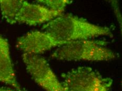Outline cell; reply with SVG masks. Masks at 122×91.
<instances>
[{
  "label": "cell",
  "instance_id": "6da1fadb",
  "mask_svg": "<svg viewBox=\"0 0 122 91\" xmlns=\"http://www.w3.org/2000/svg\"><path fill=\"white\" fill-rule=\"evenodd\" d=\"M42 29L43 31L64 43L112 34L110 28L92 24L71 14H63L45 23Z\"/></svg>",
  "mask_w": 122,
  "mask_h": 91
},
{
  "label": "cell",
  "instance_id": "7a4b0ae2",
  "mask_svg": "<svg viewBox=\"0 0 122 91\" xmlns=\"http://www.w3.org/2000/svg\"><path fill=\"white\" fill-rule=\"evenodd\" d=\"M107 42L92 39L70 41L57 47L52 57L62 61H105L115 59L117 54L106 47Z\"/></svg>",
  "mask_w": 122,
  "mask_h": 91
},
{
  "label": "cell",
  "instance_id": "3957f363",
  "mask_svg": "<svg viewBox=\"0 0 122 91\" xmlns=\"http://www.w3.org/2000/svg\"><path fill=\"white\" fill-rule=\"evenodd\" d=\"M65 91H111L113 80L88 67L74 68L61 75Z\"/></svg>",
  "mask_w": 122,
  "mask_h": 91
},
{
  "label": "cell",
  "instance_id": "277c9868",
  "mask_svg": "<svg viewBox=\"0 0 122 91\" xmlns=\"http://www.w3.org/2000/svg\"><path fill=\"white\" fill-rule=\"evenodd\" d=\"M28 73L45 91H65L45 58L40 55L22 54Z\"/></svg>",
  "mask_w": 122,
  "mask_h": 91
},
{
  "label": "cell",
  "instance_id": "5b68a950",
  "mask_svg": "<svg viewBox=\"0 0 122 91\" xmlns=\"http://www.w3.org/2000/svg\"><path fill=\"white\" fill-rule=\"evenodd\" d=\"M64 44L44 31L35 30L20 37L16 46L23 54L40 55Z\"/></svg>",
  "mask_w": 122,
  "mask_h": 91
},
{
  "label": "cell",
  "instance_id": "8992f818",
  "mask_svg": "<svg viewBox=\"0 0 122 91\" xmlns=\"http://www.w3.org/2000/svg\"><path fill=\"white\" fill-rule=\"evenodd\" d=\"M63 14V11H55L25 0L15 17V23L35 26L46 23Z\"/></svg>",
  "mask_w": 122,
  "mask_h": 91
},
{
  "label": "cell",
  "instance_id": "52a82bcc",
  "mask_svg": "<svg viewBox=\"0 0 122 91\" xmlns=\"http://www.w3.org/2000/svg\"><path fill=\"white\" fill-rule=\"evenodd\" d=\"M0 82L17 91H25L17 82L8 41L0 36Z\"/></svg>",
  "mask_w": 122,
  "mask_h": 91
},
{
  "label": "cell",
  "instance_id": "ba28073f",
  "mask_svg": "<svg viewBox=\"0 0 122 91\" xmlns=\"http://www.w3.org/2000/svg\"><path fill=\"white\" fill-rule=\"evenodd\" d=\"M25 0H0V9L3 18L10 24H15L17 13Z\"/></svg>",
  "mask_w": 122,
  "mask_h": 91
},
{
  "label": "cell",
  "instance_id": "9c48e42d",
  "mask_svg": "<svg viewBox=\"0 0 122 91\" xmlns=\"http://www.w3.org/2000/svg\"><path fill=\"white\" fill-rule=\"evenodd\" d=\"M72 0H36L37 3L55 11L64 12Z\"/></svg>",
  "mask_w": 122,
  "mask_h": 91
},
{
  "label": "cell",
  "instance_id": "30bf717a",
  "mask_svg": "<svg viewBox=\"0 0 122 91\" xmlns=\"http://www.w3.org/2000/svg\"><path fill=\"white\" fill-rule=\"evenodd\" d=\"M0 91H17L15 89H12L10 88L6 87H0Z\"/></svg>",
  "mask_w": 122,
  "mask_h": 91
}]
</instances>
